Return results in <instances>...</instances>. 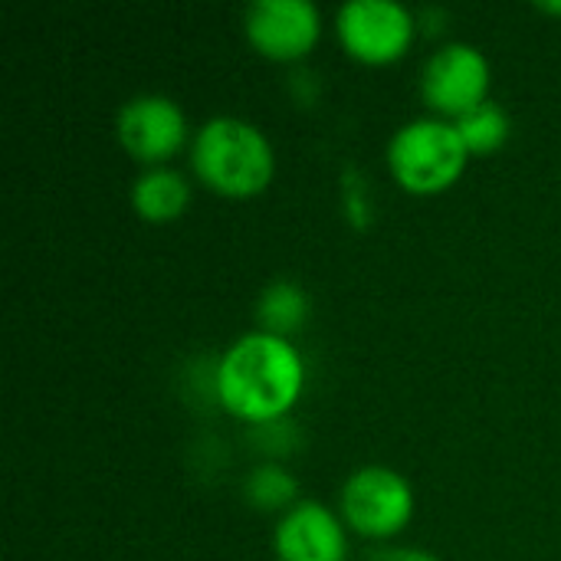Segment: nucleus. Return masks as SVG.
I'll list each match as a JSON object with an SVG mask.
<instances>
[{
    "mask_svg": "<svg viewBox=\"0 0 561 561\" xmlns=\"http://www.w3.org/2000/svg\"><path fill=\"white\" fill-rule=\"evenodd\" d=\"M273 549L279 561H345L348 539L342 519L322 503H296L276 526Z\"/></svg>",
    "mask_w": 561,
    "mask_h": 561,
    "instance_id": "9",
    "label": "nucleus"
},
{
    "mask_svg": "<svg viewBox=\"0 0 561 561\" xmlns=\"http://www.w3.org/2000/svg\"><path fill=\"white\" fill-rule=\"evenodd\" d=\"M243 30L263 59L299 62L322 36V13L309 0H256L247 7Z\"/></svg>",
    "mask_w": 561,
    "mask_h": 561,
    "instance_id": "7",
    "label": "nucleus"
},
{
    "mask_svg": "<svg viewBox=\"0 0 561 561\" xmlns=\"http://www.w3.org/2000/svg\"><path fill=\"white\" fill-rule=\"evenodd\" d=\"M414 516L411 483L391 467H362L342 486V519L365 539H394Z\"/></svg>",
    "mask_w": 561,
    "mask_h": 561,
    "instance_id": "4",
    "label": "nucleus"
},
{
    "mask_svg": "<svg viewBox=\"0 0 561 561\" xmlns=\"http://www.w3.org/2000/svg\"><path fill=\"white\" fill-rule=\"evenodd\" d=\"M191 168L220 197L247 201L270 187L276 154L270 138L243 118H210L191 145Z\"/></svg>",
    "mask_w": 561,
    "mask_h": 561,
    "instance_id": "2",
    "label": "nucleus"
},
{
    "mask_svg": "<svg viewBox=\"0 0 561 561\" xmlns=\"http://www.w3.org/2000/svg\"><path fill=\"white\" fill-rule=\"evenodd\" d=\"M470 151L447 118H414L388 141V168L394 181L417 197L450 191L467 171Z\"/></svg>",
    "mask_w": 561,
    "mask_h": 561,
    "instance_id": "3",
    "label": "nucleus"
},
{
    "mask_svg": "<svg viewBox=\"0 0 561 561\" xmlns=\"http://www.w3.org/2000/svg\"><path fill=\"white\" fill-rule=\"evenodd\" d=\"M421 95L434 118L460 122L483 102H490V62L470 43L440 46L421 72Z\"/></svg>",
    "mask_w": 561,
    "mask_h": 561,
    "instance_id": "6",
    "label": "nucleus"
},
{
    "mask_svg": "<svg viewBox=\"0 0 561 561\" xmlns=\"http://www.w3.org/2000/svg\"><path fill=\"white\" fill-rule=\"evenodd\" d=\"M191 187L184 174L171 168H148L135 184H131V207L141 220L148 224H171L187 210Z\"/></svg>",
    "mask_w": 561,
    "mask_h": 561,
    "instance_id": "10",
    "label": "nucleus"
},
{
    "mask_svg": "<svg viewBox=\"0 0 561 561\" xmlns=\"http://www.w3.org/2000/svg\"><path fill=\"white\" fill-rule=\"evenodd\" d=\"M306 385L302 355L289 339L250 332L237 339L214 375L217 398L227 414L250 424H270L293 411Z\"/></svg>",
    "mask_w": 561,
    "mask_h": 561,
    "instance_id": "1",
    "label": "nucleus"
},
{
    "mask_svg": "<svg viewBox=\"0 0 561 561\" xmlns=\"http://www.w3.org/2000/svg\"><path fill=\"white\" fill-rule=\"evenodd\" d=\"M118 145L141 164L161 168L187 141V115L168 95H138L118 108Z\"/></svg>",
    "mask_w": 561,
    "mask_h": 561,
    "instance_id": "8",
    "label": "nucleus"
},
{
    "mask_svg": "<svg viewBox=\"0 0 561 561\" xmlns=\"http://www.w3.org/2000/svg\"><path fill=\"white\" fill-rule=\"evenodd\" d=\"M542 13H552V16H561V3H539Z\"/></svg>",
    "mask_w": 561,
    "mask_h": 561,
    "instance_id": "15",
    "label": "nucleus"
},
{
    "mask_svg": "<svg viewBox=\"0 0 561 561\" xmlns=\"http://www.w3.org/2000/svg\"><path fill=\"white\" fill-rule=\"evenodd\" d=\"M256 316H260V332L289 339L309 316V299L296 283H273L263 289L260 302H256Z\"/></svg>",
    "mask_w": 561,
    "mask_h": 561,
    "instance_id": "11",
    "label": "nucleus"
},
{
    "mask_svg": "<svg viewBox=\"0 0 561 561\" xmlns=\"http://www.w3.org/2000/svg\"><path fill=\"white\" fill-rule=\"evenodd\" d=\"M371 561H437L431 552H424V549H381V552H375Z\"/></svg>",
    "mask_w": 561,
    "mask_h": 561,
    "instance_id": "14",
    "label": "nucleus"
},
{
    "mask_svg": "<svg viewBox=\"0 0 561 561\" xmlns=\"http://www.w3.org/2000/svg\"><path fill=\"white\" fill-rule=\"evenodd\" d=\"M470 158L473 154H493L506 145L510 138V115L503 112V105L496 102H483L480 108H473L470 115H463L460 122H454Z\"/></svg>",
    "mask_w": 561,
    "mask_h": 561,
    "instance_id": "12",
    "label": "nucleus"
},
{
    "mask_svg": "<svg viewBox=\"0 0 561 561\" xmlns=\"http://www.w3.org/2000/svg\"><path fill=\"white\" fill-rule=\"evenodd\" d=\"M335 33L355 62L388 66L411 49L417 23L411 10L394 0H348L335 13Z\"/></svg>",
    "mask_w": 561,
    "mask_h": 561,
    "instance_id": "5",
    "label": "nucleus"
},
{
    "mask_svg": "<svg viewBox=\"0 0 561 561\" xmlns=\"http://www.w3.org/2000/svg\"><path fill=\"white\" fill-rule=\"evenodd\" d=\"M247 500L256 510H293L296 500V480L279 467H256L247 480Z\"/></svg>",
    "mask_w": 561,
    "mask_h": 561,
    "instance_id": "13",
    "label": "nucleus"
}]
</instances>
